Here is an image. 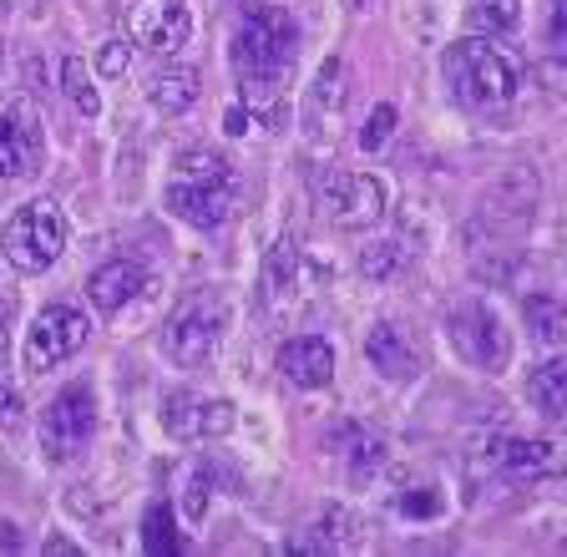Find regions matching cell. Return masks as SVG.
I'll return each instance as SVG.
<instances>
[{
  "label": "cell",
  "instance_id": "6da1fadb",
  "mask_svg": "<svg viewBox=\"0 0 567 557\" xmlns=\"http://www.w3.org/2000/svg\"><path fill=\"white\" fill-rule=\"evenodd\" d=\"M299 56V21L284 6H248L244 21L234 31V47H228V66L238 76V92L244 102H269L289 72H295Z\"/></svg>",
  "mask_w": 567,
  "mask_h": 557
},
{
  "label": "cell",
  "instance_id": "7a4b0ae2",
  "mask_svg": "<svg viewBox=\"0 0 567 557\" xmlns=\"http://www.w3.org/2000/svg\"><path fill=\"white\" fill-rule=\"evenodd\" d=\"M441 72H446V86L456 92V102H466V107H507L512 96H517V86H522L517 66H512L496 47H486V41H476V37L446 47Z\"/></svg>",
  "mask_w": 567,
  "mask_h": 557
},
{
  "label": "cell",
  "instance_id": "3957f363",
  "mask_svg": "<svg viewBox=\"0 0 567 557\" xmlns=\"http://www.w3.org/2000/svg\"><path fill=\"white\" fill-rule=\"evenodd\" d=\"M0 249H6L11 269L47 274L51 264L61 259V249H66V218H61L56 203H47V198L25 203V208H16L11 214L6 234H0Z\"/></svg>",
  "mask_w": 567,
  "mask_h": 557
},
{
  "label": "cell",
  "instance_id": "277c9868",
  "mask_svg": "<svg viewBox=\"0 0 567 557\" xmlns=\"http://www.w3.org/2000/svg\"><path fill=\"white\" fill-rule=\"evenodd\" d=\"M224 330H228L224 305H218L213 295H198V299H188V305H183L173 320L163 324V350H167V360H173V365L203 370L213 355H218Z\"/></svg>",
  "mask_w": 567,
  "mask_h": 557
},
{
  "label": "cell",
  "instance_id": "5b68a950",
  "mask_svg": "<svg viewBox=\"0 0 567 557\" xmlns=\"http://www.w3.org/2000/svg\"><path fill=\"white\" fill-rule=\"evenodd\" d=\"M96 436V391L86 380L66 385L51 395V405L41 411V451L51 462H76Z\"/></svg>",
  "mask_w": 567,
  "mask_h": 557
},
{
  "label": "cell",
  "instance_id": "8992f818",
  "mask_svg": "<svg viewBox=\"0 0 567 557\" xmlns=\"http://www.w3.org/2000/svg\"><path fill=\"white\" fill-rule=\"evenodd\" d=\"M86 334H92V324H86L82 309L47 305L31 320V330H25V370H31V375H47V370H56L61 360H71L76 350H82Z\"/></svg>",
  "mask_w": 567,
  "mask_h": 557
},
{
  "label": "cell",
  "instance_id": "52a82bcc",
  "mask_svg": "<svg viewBox=\"0 0 567 557\" xmlns=\"http://www.w3.org/2000/svg\"><path fill=\"white\" fill-rule=\"evenodd\" d=\"M47 153V127H41V107L31 96H6L0 102V183L35 173Z\"/></svg>",
  "mask_w": 567,
  "mask_h": 557
},
{
  "label": "cell",
  "instance_id": "ba28073f",
  "mask_svg": "<svg viewBox=\"0 0 567 557\" xmlns=\"http://www.w3.org/2000/svg\"><path fill=\"white\" fill-rule=\"evenodd\" d=\"M451 340H456V350L472 360V365L492 370V375L507 365V355H512V340H507V330H502V320H496V309L482 305V299H466V305L451 309Z\"/></svg>",
  "mask_w": 567,
  "mask_h": 557
},
{
  "label": "cell",
  "instance_id": "9c48e42d",
  "mask_svg": "<svg viewBox=\"0 0 567 557\" xmlns=\"http://www.w3.org/2000/svg\"><path fill=\"white\" fill-rule=\"evenodd\" d=\"M319 203L334 228H370L385 214V188L370 173H330L319 183Z\"/></svg>",
  "mask_w": 567,
  "mask_h": 557
},
{
  "label": "cell",
  "instance_id": "30bf717a",
  "mask_svg": "<svg viewBox=\"0 0 567 557\" xmlns=\"http://www.w3.org/2000/svg\"><path fill=\"white\" fill-rule=\"evenodd\" d=\"M132 47L153 51V56H177L193 37V16L183 0H137L127 16Z\"/></svg>",
  "mask_w": 567,
  "mask_h": 557
},
{
  "label": "cell",
  "instance_id": "8fae6325",
  "mask_svg": "<svg viewBox=\"0 0 567 557\" xmlns=\"http://www.w3.org/2000/svg\"><path fill=\"white\" fill-rule=\"evenodd\" d=\"M319 279H324V269L305 259V249H299L295 238H279L269 249V259H264V279H259L264 305H269L274 314H279V309H295L299 299L309 295V285H319Z\"/></svg>",
  "mask_w": 567,
  "mask_h": 557
},
{
  "label": "cell",
  "instance_id": "7c38bea8",
  "mask_svg": "<svg viewBox=\"0 0 567 557\" xmlns=\"http://www.w3.org/2000/svg\"><path fill=\"white\" fill-rule=\"evenodd\" d=\"M167 214L177 218V224L188 228H218L234 218L238 208V178H224V183H188V178H173V188H167Z\"/></svg>",
  "mask_w": 567,
  "mask_h": 557
},
{
  "label": "cell",
  "instance_id": "4fadbf2b",
  "mask_svg": "<svg viewBox=\"0 0 567 557\" xmlns=\"http://www.w3.org/2000/svg\"><path fill=\"white\" fill-rule=\"evenodd\" d=\"M234 405L228 401H203L198 391H167L163 395V426L173 441H208L234 431Z\"/></svg>",
  "mask_w": 567,
  "mask_h": 557
},
{
  "label": "cell",
  "instance_id": "5bb4252c",
  "mask_svg": "<svg viewBox=\"0 0 567 557\" xmlns=\"http://www.w3.org/2000/svg\"><path fill=\"white\" fill-rule=\"evenodd\" d=\"M279 370L295 380L299 391H319L334 380V344L319 334H299V340L279 344Z\"/></svg>",
  "mask_w": 567,
  "mask_h": 557
},
{
  "label": "cell",
  "instance_id": "9a60e30c",
  "mask_svg": "<svg viewBox=\"0 0 567 557\" xmlns=\"http://www.w3.org/2000/svg\"><path fill=\"white\" fill-rule=\"evenodd\" d=\"M137 289H147V269L132 259H112L86 279V299H92L102 314H122V305H132Z\"/></svg>",
  "mask_w": 567,
  "mask_h": 557
},
{
  "label": "cell",
  "instance_id": "2e32d148",
  "mask_svg": "<svg viewBox=\"0 0 567 557\" xmlns=\"http://www.w3.org/2000/svg\"><path fill=\"white\" fill-rule=\"evenodd\" d=\"M198 96H203V76L193 66H163V72L147 76V107L163 112V117L188 112Z\"/></svg>",
  "mask_w": 567,
  "mask_h": 557
},
{
  "label": "cell",
  "instance_id": "e0dca14e",
  "mask_svg": "<svg viewBox=\"0 0 567 557\" xmlns=\"http://www.w3.org/2000/svg\"><path fill=\"white\" fill-rule=\"evenodd\" d=\"M365 360L385 380H411L415 375V350L405 344V334L395 330V324H375V330L365 334Z\"/></svg>",
  "mask_w": 567,
  "mask_h": 557
},
{
  "label": "cell",
  "instance_id": "ac0fdd59",
  "mask_svg": "<svg viewBox=\"0 0 567 557\" xmlns=\"http://www.w3.org/2000/svg\"><path fill=\"white\" fill-rule=\"evenodd\" d=\"M496 456H502V466H507L512 482H537V476H553L557 472V446H553V441H543V436L507 441Z\"/></svg>",
  "mask_w": 567,
  "mask_h": 557
},
{
  "label": "cell",
  "instance_id": "d6986e66",
  "mask_svg": "<svg viewBox=\"0 0 567 557\" xmlns=\"http://www.w3.org/2000/svg\"><path fill=\"white\" fill-rule=\"evenodd\" d=\"M527 401L547 415V421H563L567 415V360H543V365L527 375Z\"/></svg>",
  "mask_w": 567,
  "mask_h": 557
},
{
  "label": "cell",
  "instance_id": "ffe728a7",
  "mask_svg": "<svg viewBox=\"0 0 567 557\" xmlns=\"http://www.w3.org/2000/svg\"><path fill=\"white\" fill-rule=\"evenodd\" d=\"M142 553L147 557L183 553V537H177V522L167 512V502H147V512H142Z\"/></svg>",
  "mask_w": 567,
  "mask_h": 557
},
{
  "label": "cell",
  "instance_id": "44dd1931",
  "mask_svg": "<svg viewBox=\"0 0 567 557\" xmlns=\"http://www.w3.org/2000/svg\"><path fill=\"white\" fill-rule=\"evenodd\" d=\"M527 330L537 344H547V350H557V344L567 340V309L557 305L553 295H532L527 299Z\"/></svg>",
  "mask_w": 567,
  "mask_h": 557
},
{
  "label": "cell",
  "instance_id": "7402d4cb",
  "mask_svg": "<svg viewBox=\"0 0 567 557\" xmlns=\"http://www.w3.org/2000/svg\"><path fill=\"white\" fill-rule=\"evenodd\" d=\"M177 178L188 183H224V178H238L234 163L224 153H213V147H188V153H177Z\"/></svg>",
  "mask_w": 567,
  "mask_h": 557
},
{
  "label": "cell",
  "instance_id": "603a6c76",
  "mask_svg": "<svg viewBox=\"0 0 567 557\" xmlns=\"http://www.w3.org/2000/svg\"><path fill=\"white\" fill-rule=\"evenodd\" d=\"M472 25L486 37H502V31H517L522 25V0H476L472 6Z\"/></svg>",
  "mask_w": 567,
  "mask_h": 557
},
{
  "label": "cell",
  "instance_id": "cb8c5ba5",
  "mask_svg": "<svg viewBox=\"0 0 567 557\" xmlns=\"http://www.w3.org/2000/svg\"><path fill=\"white\" fill-rule=\"evenodd\" d=\"M61 86H66V96L82 107V117H96L102 112V96H96V86H92V76H86V66L76 56L61 66Z\"/></svg>",
  "mask_w": 567,
  "mask_h": 557
},
{
  "label": "cell",
  "instance_id": "d4e9b609",
  "mask_svg": "<svg viewBox=\"0 0 567 557\" xmlns=\"http://www.w3.org/2000/svg\"><path fill=\"white\" fill-rule=\"evenodd\" d=\"M344 61L340 56H330L324 66H319V82H315V102L319 107H330V112H340L344 107Z\"/></svg>",
  "mask_w": 567,
  "mask_h": 557
},
{
  "label": "cell",
  "instance_id": "484cf974",
  "mask_svg": "<svg viewBox=\"0 0 567 557\" xmlns=\"http://www.w3.org/2000/svg\"><path fill=\"white\" fill-rule=\"evenodd\" d=\"M401 264H405L401 244H370V249L360 254V274H365V279H375V285H380V279H390Z\"/></svg>",
  "mask_w": 567,
  "mask_h": 557
},
{
  "label": "cell",
  "instance_id": "4316f807",
  "mask_svg": "<svg viewBox=\"0 0 567 557\" xmlns=\"http://www.w3.org/2000/svg\"><path fill=\"white\" fill-rule=\"evenodd\" d=\"M208 497H213V476L203 472V462L188 466V482H183V512H188V522H203Z\"/></svg>",
  "mask_w": 567,
  "mask_h": 557
},
{
  "label": "cell",
  "instance_id": "83f0119b",
  "mask_svg": "<svg viewBox=\"0 0 567 557\" xmlns=\"http://www.w3.org/2000/svg\"><path fill=\"white\" fill-rule=\"evenodd\" d=\"M354 533H360V522H354L350 512H340V507H330L324 512V522H319V543L324 547H354L360 543Z\"/></svg>",
  "mask_w": 567,
  "mask_h": 557
},
{
  "label": "cell",
  "instance_id": "f1b7e54d",
  "mask_svg": "<svg viewBox=\"0 0 567 557\" xmlns=\"http://www.w3.org/2000/svg\"><path fill=\"white\" fill-rule=\"evenodd\" d=\"M390 132H395V107H390V102H380V107L370 112V122L360 127V147H365V153H375V147L390 143Z\"/></svg>",
  "mask_w": 567,
  "mask_h": 557
},
{
  "label": "cell",
  "instance_id": "f546056e",
  "mask_svg": "<svg viewBox=\"0 0 567 557\" xmlns=\"http://www.w3.org/2000/svg\"><path fill=\"white\" fill-rule=\"evenodd\" d=\"M380 462H385V441L380 436H354V451H350V472L354 482L370 472H380Z\"/></svg>",
  "mask_w": 567,
  "mask_h": 557
},
{
  "label": "cell",
  "instance_id": "4dcf8cb0",
  "mask_svg": "<svg viewBox=\"0 0 567 557\" xmlns=\"http://www.w3.org/2000/svg\"><path fill=\"white\" fill-rule=\"evenodd\" d=\"M127 66H132V41H122V37L102 41V51H96V72L102 76H127Z\"/></svg>",
  "mask_w": 567,
  "mask_h": 557
},
{
  "label": "cell",
  "instance_id": "1f68e13d",
  "mask_svg": "<svg viewBox=\"0 0 567 557\" xmlns=\"http://www.w3.org/2000/svg\"><path fill=\"white\" fill-rule=\"evenodd\" d=\"M21 395H16V385H11V370H6V350H0V421L6 426H21Z\"/></svg>",
  "mask_w": 567,
  "mask_h": 557
},
{
  "label": "cell",
  "instance_id": "d6a6232c",
  "mask_svg": "<svg viewBox=\"0 0 567 557\" xmlns=\"http://www.w3.org/2000/svg\"><path fill=\"white\" fill-rule=\"evenodd\" d=\"M395 507H401L405 517H436V512H441V497H436V492H425V486H421V492H405V497L395 502Z\"/></svg>",
  "mask_w": 567,
  "mask_h": 557
},
{
  "label": "cell",
  "instance_id": "836d02e7",
  "mask_svg": "<svg viewBox=\"0 0 567 557\" xmlns=\"http://www.w3.org/2000/svg\"><path fill=\"white\" fill-rule=\"evenodd\" d=\"M224 132H228V137H244V132H254V112H248V107H228Z\"/></svg>",
  "mask_w": 567,
  "mask_h": 557
}]
</instances>
